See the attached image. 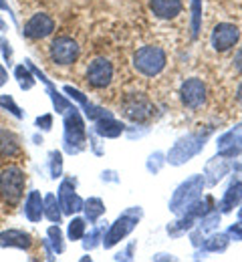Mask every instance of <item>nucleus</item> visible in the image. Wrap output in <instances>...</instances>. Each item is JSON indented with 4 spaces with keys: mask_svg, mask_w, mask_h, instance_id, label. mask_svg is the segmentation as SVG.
Returning <instances> with one entry per match:
<instances>
[{
    "mask_svg": "<svg viewBox=\"0 0 242 262\" xmlns=\"http://www.w3.org/2000/svg\"><path fill=\"white\" fill-rule=\"evenodd\" d=\"M123 113L134 119V121H147L153 113V105L147 101L145 97H138V95H131L123 103Z\"/></svg>",
    "mask_w": 242,
    "mask_h": 262,
    "instance_id": "obj_10",
    "label": "nucleus"
},
{
    "mask_svg": "<svg viewBox=\"0 0 242 262\" xmlns=\"http://www.w3.org/2000/svg\"><path fill=\"white\" fill-rule=\"evenodd\" d=\"M202 27V0H192V33L198 36Z\"/></svg>",
    "mask_w": 242,
    "mask_h": 262,
    "instance_id": "obj_16",
    "label": "nucleus"
},
{
    "mask_svg": "<svg viewBox=\"0 0 242 262\" xmlns=\"http://www.w3.org/2000/svg\"><path fill=\"white\" fill-rule=\"evenodd\" d=\"M240 38V31L236 25L232 23H220L214 27L212 31V36H210V42H212V49L216 53H226L230 51Z\"/></svg>",
    "mask_w": 242,
    "mask_h": 262,
    "instance_id": "obj_5",
    "label": "nucleus"
},
{
    "mask_svg": "<svg viewBox=\"0 0 242 262\" xmlns=\"http://www.w3.org/2000/svg\"><path fill=\"white\" fill-rule=\"evenodd\" d=\"M149 10L162 20H172L184 10V4L182 0H149Z\"/></svg>",
    "mask_w": 242,
    "mask_h": 262,
    "instance_id": "obj_12",
    "label": "nucleus"
},
{
    "mask_svg": "<svg viewBox=\"0 0 242 262\" xmlns=\"http://www.w3.org/2000/svg\"><path fill=\"white\" fill-rule=\"evenodd\" d=\"M134 222H136V220H127V218L119 220L117 226L111 230V234H109V242H107V244H113V242H117L121 236H125L129 230L134 228Z\"/></svg>",
    "mask_w": 242,
    "mask_h": 262,
    "instance_id": "obj_15",
    "label": "nucleus"
},
{
    "mask_svg": "<svg viewBox=\"0 0 242 262\" xmlns=\"http://www.w3.org/2000/svg\"><path fill=\"white\" fill-rule=\"evenodd\" d=\"M202 188H204V180L200 178V176H194V178H190L188 182H184L178 190H175V194L172 198V208L173 212H182V210H188L196 200L200 196V192H202Z\"/></svg>",
    "mask_w": 242,
    "mask_h": 262,
    "instance_id": "obj_2",
    "label": "nucleus"
},
{
    "mask_svg": "<svg viewBox=\"0 0 242 262\" xmlns=\"http://www.w3.org/2000/svg\"><path fill=\"white\" fill-rule=\"evenodd\" d=\"M204 141H206V135H188V137L180 139V141L173 145L170 156H168L170 162L175 165L188 162L192 156H196V154L204 147Z\"/></svg>",
    "mask_w": 242,
    "mask_h": 262,
    "instance_id": "obj_6",
    "label": "nucleus"
},
{
    "mask_svg": "<svg viewBox=\"0 0 242 262\" xmlns=\"http://www.w3.org/2000/svg\"><path fill=\"white\" fill-rule=\"evenodd\" d=\"M226 234L230 236V240H236V242H242V222H236L232 226H228Z\"/></svg>",
    "mask_w": 242,
    "mask_h": 262,
    "instance_id": "obj_17",
    "label": "nucleus"
},
{
    "mask_svg": "<svg viewBox=\"0 0 242 262\" xmlns=\"http://www.w3.org/2000/svg\"><path fill=\"white\" fill-rule=\"evenodd\" d=\"M232 65H234V69H236L238 73H242V49H238V51H236V55H234V61H232Z\"/></svg>",
    "mask_w": 242,
    "mask_h": 262,
    "instance_id": "obj_19",
    "label": "nucleus"
},
{
    "mask_svg": "<svg viewBox=\"0 0 242 262\" xmlns=\"http://www.w3.org/2000/svg\"><path fill=\"white\" fill-rule=\"evenodd\" d=\"M49 55L51 61L57 65H73L79 59V45L69 36H59L51 42Z\"/></svg>",
    "mask_w": 242,
    "mask_h": 262,
    "instance_id": "obj_3",
    "label": "nucleus"
},
{
    "mask_svg": "<svg viewBox=\"0 0 242 262\" xmlns=\"http://www.w3.org/2000/svg\"><path fill=\"white\" fill-rule=\"evenodd\" d=\"M81 232H83V222H81V220H75L69 228L71 238H79V236H81Z\"/></svg>",
    "mask_w": 242,
    "mask_h": 262,
    "instance_id": "obj_18",
    "label": "nucleus"
},
{
    "mask_svg": "<svg viewBox=\"0 0 242 262\" xmlns=\"http://www.w3.org/2000/svg\"><path fill=\"white\" fill-rule=\"evenodd\" d=\"M180 99L188 109H200L206 103V85L198 77H190L180 87Z\"/></svg>",
    "mask_w": 242,
    "mask_h": 262,
    "instance_id": "obj_4",
    "label": "nucleus"
},
{
    "mask_svg": "<svg viewBox=\"0 0 242 262\" xmlns=\"http://www.w3.org/2000/svg\"><path fill=\"white\" fill-rule=\"evenodd\" d=\"M238 222H242V204H240V210H238Z\"/></svg>",
    "mask_w": 242,
    "mask_h": 262,
    "instance_id": "obj_21",
    "label": "nucleus"
},
{
    "mask_svg": "<svg viewBox=\"0 0 242 262\" xmlns=\"http://www.w3.org/2000/svg\"><path fill=\"white\" fill-rule=\"evenodd\" d=\"M87 83L91 85V87H95V89H105L109 83H111V79H113V65L103 59V57H99V59H95V61H91L89 67H87Z\"/></svg>",
    "mask_w": 242,
    "mask_h": 262,
    "instance_id": "obj_7",
    "label": "nucleus"
},
{
    "mask_svg": "<svg viewBox=\"0 0 242 262\" xmlns=\"http://www.w3.org/2000/svg\"><path fill=\"white\" fill-rule=\"evenodd\" d=\"M55 29V23L51 16L47 14H35L27 25H25V34L29 38H45L53 33Z\"/></svg>",
    "mask_w": 242,
    "mask_h": 262,
    "instance_id": "obj_11",
    "label": "nucleus"
},
{
    "mask_svg": "<svg viewBox=\"0 0 242 262\" xmlns=\"http://www.w3.org/2000/svg\"><path fill=\"white\" fill-rule=\"evenodd\" d=\"M23 184H25V180H23V173L18 169L12 167V169L4 171V176L0 180V190L10 204L18 202V198L23 196Z\"/></svg>",
    "mask_w": 242,
    "mask_h": 262,
    "instance_id": "obj_9",
    "label": "nucleus"
},
{
    "mask_svg": "<svg viewBox=\"0 0 242 262\" xmlns=\"http://www.w3.org/2000/svg\"><path fill=\"white\" fill-rule=\"evenodd\" d=\"M236 101L242 105V83L238 85V89H236Z\"/></svg>",
    "mask_w": 242,
    "mask_h": 262,
    "instance_id": "obj_20",
    "label": "nucleus"
},
{
    "mask_svg": "<svg viewBox=\"0 0 242 262\" xmlns=\"http://www.w3.org/2000/svg\"><path fill=\"white\" fill-rule=\"evenodd\" d=\"M242 204V180H236V182H232L230 186H228V190L224 192V198H222V202H220V210L224 212V214H228V212H232L234 208H238Z\"/></svg>",
    "mask_w": 242,
    "mask_h": 262,
    "instance_id": "obj_13",
    "label": "nucleus"
},
{
    "mask_svg": "<svg viewBox=\"0 0 242 262\" xmlns=\"http://www.w3.org/2000/svg\"><path fill=\"white\" fill-rule=\"evenodd\" d=\"M218 154L226 160H234L238 154H242V121L218 139Z\"/></svg>",
    "mask_w": 242,
    "mask_h": 262,
    "instance_id": "obj_8",
    "label": "nucleus"
},
{
    "mask_svg": "<svg viewBox=\"0 0 242 262\" xmlns=\"http://www.w3.org/2000/svg\"><path fill=\"white\" fill-rule=\"evenodd\" d=\"M228 242H230V236L228 234H212L208 240H204L202 248L206 252H224L228 248Z\"/></svg>",
    "mask_w": 242,
    "mask_h": 262,
    "instance_id": "obj_14",
    "label": "nucleus"
},
{
    "mask_svg": "<svg viewBox=\"0 0 242 262\" xmlns=\"http://www.w3.org/2000/svg\"><path fill=\"white\" fill-rule=\"evenodd\" d=\"M134 67L145 77H156L166 69V53L160 47H141L134 55Z\"/></svg>",
    "mask_w": 242,
    "mask_h": 262,
    "instance_id": "obj_1",
    "label": "nucleus"
}]
</instances>
